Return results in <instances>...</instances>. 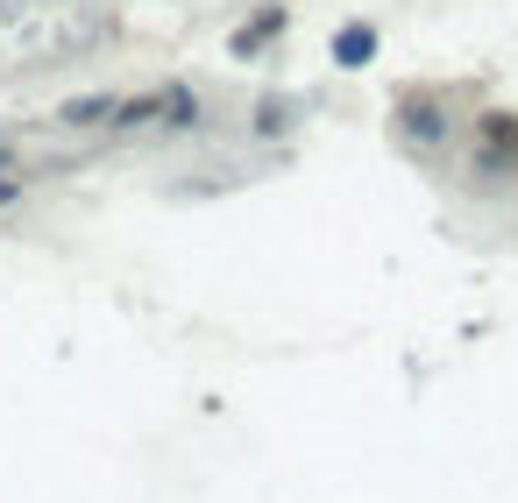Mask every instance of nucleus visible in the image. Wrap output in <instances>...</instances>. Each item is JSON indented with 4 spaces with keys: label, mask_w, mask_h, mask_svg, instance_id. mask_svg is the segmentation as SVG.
Here are the masks:
<instances>
[{
    "label": "nucleus",
    "mask_w": 518,
    "mask_h": 503,
    "mask_svg": "<svg viewBox=\"0 0 518 503\" xmlns=\"http://www.w3.org/2000/svg\"><path fill=\"white\" fill-rule=\"evenodd\" d=\"M107 36V15L86 0H0V71L71 64Z\"/></svg>",
    "instance_id": "nucleus-1"
},
{
    "label": "nucleus",
    "mask_w": 518,
    "mask_h": 503,
    "mask_svg": "<svg viewBox=\"0 0 518 503\" xmlns=\"http://www.w3.org/2000/svg\"><path fill=\"white\" fill-rule=\"evenodd\" d=\"M192 114H199V100L185 86H150V93H86V100H64L57 128H114V135H128V128H150V121L192 128Z\"/></svg>",
    "instance_id": "nucleus-2"
},
{
    "label": "nucleus",
    "mask_w": 518,
    "mask_h": 503,
    "mask_svg": "<svg viewBox=\"0 0 518 503\" xmlns=\"http://www.w3.org/2000/svg\"><path fill=\"white\" fill-rule=\"evenodd\" d=\"M440 128H448V121H440L433 100H405V135L412 142H440Z\"/></svg>",
    "instance_id": "nucleus-3"
},
{
    "label": "nucleus",
    "mask_w": 518,
    "mask_h": 503,
    "mask_svg": "<svg viewBox=\"0 0 518 503\" xmlns=\"http://www.w3.org/2000/svg\"><path fill=\"white\" fill-rule=\"evenodd\" d=\"M369 50H377V29H348V36L334 43V57H341V64H362Z\"/></svg>",
    "instance_id": "nucleus-4"
},
{
    "label": "nucleus",
    "mask_w": 518,
    "mask_h": 503,
    "mask_svg": "<svg viewBox=\"0 0 518 503\" xmlns=\"http://www.w3.org/2000/svg\"><path fill=\"white\" fill-rule=\"evenodd\" d=\"M277 29H284V8H270V15H263V22H249V29H242V36H235V50H256V43H270V36H277Z\"/></svg>",
    "instance_id": "nucleus-5"
}]
</instances>
